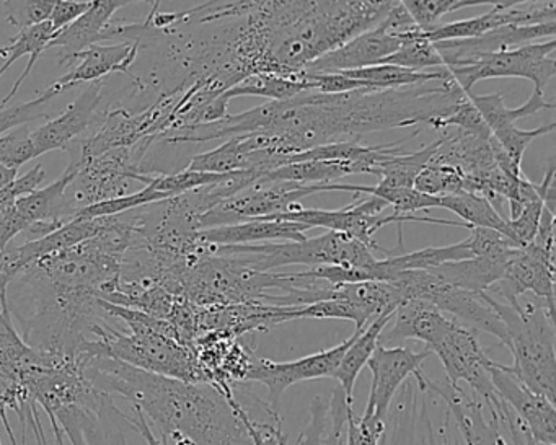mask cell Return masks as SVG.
I'll return each mask as SVG.
<instances>
[{
    "label": "cell",
    "mask_w": 556,
    "mask_h": 445,
    "mask_svg": "<svg viewBox=\"0 0 556 445\" xmlns=\"http://www.w3.org/2000/svg\"><path fill=\"white\" fill-rule=\"evenodd\" d=\"M467 96L451 76L403 89H361L338 96L304 92L227 115L219 122V135L223 139L271 136L288 161L318 145L357 142L369 132L419 123L434 128Z\"/></svg>",
    "instance_id": "6da1fadb"
},
{
    "label": "cell",
    "mask_w": 556,
    "mask_h": 445,
    "mask_svg": "<svg viewBox=\"0 0 556 445\" xmlns=\"http://www.w3.org/2000/svg\"><path fill=\"white\" fill-rule=\"evenodd\" d=\"M84 369L96 389L128 399L175 445H253L233 390L168 379L110 357H89Z\"/></svg>",
    "instance_id": "7a4b0ae2"
},
{
    "label": "cell",
    "mask_w": 556,
    "mask_h": 445,
    "mask_svg": "<svg viewBox=\"0 0 556 445\" xmlns=\"http://www.w3.org/2000/svg\"><path fill=\"white\" fill-rule=\"evenodd\" d=\"M395 0H271L266 2V74L294 77L318 58L376 28Z\"/></svg>",
    "instance_id": "3957f363"
},
{
    "label": "cell",
    "mask_w": 556,
    "mask_h": 445,
    "mask_svg": "<svg viewBox=\"0 0 556 445\" xmlns=\"http://www.w3.org/2000/svg\"><path fill=\"white\" fill-rule=\"evenodd\" d=\"M483 298L506 328L504 346L514 357L507 370L527 389L555 403V308L530 294L522 295L517 305L504 304L486 292Z\"/></svg>",
    "instance_id": "277c9868"
},
{
    "label": "cell",
    "mask_w": 556,
    "mask_h": 445,
    "mask_svg": "<svg viewBox=\"0 0 556 445\" xmlns=\"http://www.w3.org/2000/svg\"><path fill=\"white\" fill-rule=\"evenodd\" d=\"M213 253L236 258L256 272H271L281 266H343L366 269L376 281L377 259L372 250L343 233L330 232L302 242L256 243V245H213Z\"/></svg>",
    "instance_id": "5b68a950"
},
{
    "label": "cell",
    "mask_w": 556,
    "mask_h": 445,
    "mask_svg": "<svg viewBox=\"0 0 556 445\" xmlns=\"http://www.w3.org/2000/svg\"><path fill=\"white\" fill-rule=\"evenodd\" d=\"M390 284L399 289L402 301H425L434 305L442 314L475 333L484 331L506 344V328L496 312L484 301L483 294L464 291L432 275L431 271L399 272Z\"/></svg>",
    "instance_id": "8992f818"
},
{
    "label": "cell",
    "mask_w": 556,
    "mask_h": 445,
    "mask_svg": "<svg viewBox=\"0 0 556 445\" xmlns=\"http://www.w3.org/2000/svg\"><path fill=\"white\" fill-rule=\"evenodd\" d=\"M387 207H389V204L379 200V198L369 196L366 200H357L356 198V201L348 204L343 209L324 211L301 207V209L292 211V213L279 214V216L263 220H288V223L304 224L311 229L324 227L330 232L343 233L350 239L364 243L372 252H377V249H379L374 236L389 224L399 226V237H402V224L405 223L442 224V226L464 227V229L470 230V227L462 220L435 219V217L416 216V214L399 216V214L383 213Z\"/></svg>",
    "instance_id": "52a82bcc"
},
{
    "label": "cell",
    "mask_w": 556,
    "mask_h": 445,
    "mask_svg": "<svg viewBox=\"0 0 556 445\" xmlns=\"http://www.w3.org/2000/svg\"><path fill=\"white\" fill-rule=\"evenodd\" d=\"M333 185V183H331ZM331 185H295L258 178L236 196L207 211L200 219V230L236 226L250 220L269 219L279 214L301 209L302 200L317 193H328Z\"/></svg>",
    "instance_id": "ba28073f"
},
{
    "label": "cell",
    "mask_w": 556,
    "mask_h": 445,
    "mask_svg": "<svg viewBox=\"0 0 556 445\" xmlns=\"http://www.w3.org/2000/svg\"><path fill=\"white\" fill-rule=\"evenodd\" d=\"M556 40L530 43L501 53L483 54L464 67H451L448 73L465 93H471L475 84L500 77H519L533 84V89L545 92L549 80L556 76Z\"/></svg>",
    "instance_id": "9c48e42d"
},
{
    "label": "cell",
    "mask_w": 556,
    "mask_h": 445,
    "mask_svg": "<svg viewBox=\"0 0 556 445\" xmlns=\"http://www.w3.org/2000/svg\"><path fill=\"white\" fill-rule=\"evenodd\" d=\"M444 366L447 382L452 385L467 383L486 411L497 419L504 403L497 396L490 377L491 357L481 347L477 333L454 320L444 336L431 347Z\"/></svg>",
    "instance_id": "30bf717a"
},
{
    "label": "cell",
    "mask_w": 556,
    "mask_h": 445,
    "mask_svg": "<svg viewBox=\"0 0 556 445\" xmlns=\"http://www.w3.org/2000/svg\"><path fill=\"white\" fill-rule=\"evenodd\" d=\"M431 398L413 379L405 382L390 406L380 445H458L451 412L445 409L435 421L429 411Z\"/></svg>",
    "instance_id": "8fae6325"
},
{
    "label": "cell",
    "mask_w": 556,
    "mask_h": 445,
    "mask_svg": "<svg viewBox=\"0 0 556 445\" xmlns=\"http://www.w3.org/2000/svg\"><path fill=\"white\" fill-rule=\"evenodd\" d=\"M77 171L79 168L70 164L56 181L25 194L11 209L0 214V252L9 249L12 240L25 230L31 233V240L41 239L70 223L64 196Z\"/></svg>",
    "instance_id": "7c38bea8"
},
{
    "label": "cell",
    "mask_w": 556,
    "mask_h": 445,
    "mask_svg": "<svg viewBox=\"0 0 556 445\" xmlns=\"http://www.w3.org/2000/svg\"><path fill=\"white\" fill-rule=\"evenodd\" d=\"M128 415L109 393H100L89 405L58 412L53 429L58 445H128Z\"/></svg>",
    "instance_id": "4fadbf2b"
},
{
    "label": "cell",
    "mask_w": 556,
    "mask_h": 445,
    "mask_svg": "<svg viewBox=\"0 0 556 445\" xmlns=\"http://www.w3.org/2000/svg\"><path fill=\"white\" fill-rule=\"evenodd\" d=\"M357 331L359 330H354L348 340L330 349L320 351V353L311 354L301 359L289 360V363H275V360L262 359V357H252L243 382H258L265 385L268 389L269 406L275 411H279L282 395L289 386L307 382V380L333 379L341 357L353 343Z\"/></svg>",
    "instance_id": "5bb4252c"
},
{
    "label": "cell",
    "mask_w": 556,
    "mask_h": 445,
    "mask_svg": "<svg viewBox=\"0 0 556 445\" xmlns=\"http://www.w3.org/2000/svg\"><path fill=\"white\" fill-rule=\"evenodd\" d=\"M431 351H413L402 346H379L374 351L367 367L372 373L369 398L363 419L383 422L389 415L390 406L399 390L422 370V363L431 357Z\"/></svg>",
    "instance_id": "9a60e30c"
},
{
    "label": "cell",
    "mask_w": 556,
    "mask_h": 445,
    "mask_svg": "<svg viewBox=\"0 0 556 445\" xmlns=\"http://www.w3.org/2000/svg\"><path fill=\"white\" fill-rule=\"evenodd\" d=\"M486 294L507 305H516L522 295L530 294L555 308V252H546L533 243L517 249L506 275Z\"/></svg>",
    "instance_id": "2e32d148"
},
{
    "label": "cell",
    "mask_w": 556,
    "mask_h": 445,
    "mask_svg": "<svg viewBox=\"0 0 556 445\" xmlns=\"http://www.w3.org/2000/svg\"><path fill=\"white\" fill-rule=\"evenodd\" d=\"M556 22V2H517L496 0L486 14L467 21L439 25L431 34H426L431 43L441 41L473 40L497 28L509 25H540Z\"/></svg>",
    "instance_id": "e0dca14e"
},
{
    "label": "cell",
    "mask_w": 556,
    "mask_h": 445,
    "mask_svg": "<svg viewBox=\"0 0 556 445\" xmlns=\"http://www.w3.org/2000/svg\"><path fill=\"white\" fill-rule=\"evenodd\" d=\"M491 382L501 402L522 422L536 445H556L555 403L520 383L504 364L491 360Z\"/></svg>",
    "instance_id": "ac0fdd59"
},
{
    "label": "cell",
    "mask_w": 556,
    "mask_h": 445,
    "mask_svg": "<svg viewBox=\"0 0 556 445\" xmlns=\"http://www.w3.org/2000/svg\"><path fill=\"white\" fill-rule=\"evenodd\" d=\"M426 390L444 403L452 421L464 437L465 445H507L500 421L488 412L477 396L468 395L462 385H452L447 380L435 382L426 379Z\"/></svg>",
    "instance_id": "d6986e66"
},
{
    "label": "cell",
    "mask_w": 556,
    "mask_h": 445,
    "mask_svg": "<svg viewBox=\"0 0 556 445\" xmlns=\"http://www.w3.org/2000/svg\"><path fill=\"white\" fill-rule=\"evenodd\" d=\"M103 90V80L89 84L83 96L74 100L58 118L31 131L37 158L51 151H66L67 145L77 141L79 136L93 125L102 103Z\"/></svg>",
    "instance_id": "ffe728a7"
},
{
    "label": "cell",
    "mask_w": 556,
    "mask_h": 445,
    "mask_svg": "<svg viewBox=\"0 0 556 445\" xmlns=\"http://www.w3.org/2000/svg\"><path fill=\"white\" fill-rule=\"evenodd\" d=\"M402 47V38L390 34L382 22L372 30L357 35L353 40L331 53L318 58L307 67V73L341 74L377 66Z\"/></svg>",
    "instance_id": "44dd1931"
},
{
    "label": "cell",
    "mask_w": 556,
    "mask_h": 445,
    "mask_svg": "<svg viewBox=\"0 0 556 445\" xmlns=\"http://www.w3.org/2000/svg\"><path fill=\"white\" fill-rule=\"evenodd\" d=\"M54 37L56 31L50 22H45L38 27L18 31L8 47H2L5 63L0 67V110L8 109L9 102L17 96Z\"/></svg>",
    "instance_id": "7402d4cb"
},
{
    "label": "cell",
    "mask_w": 556,
    "mask_h": 445,
    "mask_svg": "<svg viewBox=\"0 0 556 445\" xmlns=\"http://www.w3.org/2000/svg\"><path fill=\"white\" fill-rule=\"evenodd\" d=\"M131 4H135L131 0H92V8L70 27L56 34L48 44V50H60L61 66H74L77 54L103 41L113 15Z\"/></svg>",
    "instance_id": "603a6c76"
},
{
    "label": "cell",
    "mask_w": 556,
    "mask_h": 445,
    "mask_svg": "<svg viewBox=\"0 0 556 445\" xmlns=\"http://www.w3.org/2000/svg\"><path fill=\"white\" fill-rule=\"evenodd\" d=\"M141 43L93 44L89 50L77 54L76 66L58 79L56 86L63 90L73 89L83 82H97L113 73L131 74L132 64L139 56Z\"/></svg>",
    "instance_id": "cb8c5ba5"
},
{
    "label": "cell",
    "mask_w": 556,
    "mask_h": 445,
    "mask_svg": "<svg viewBox=\"0 0 556 445\" xmlns=\"http://www.w3.org/2000/svg\"><path fill=\"white\" fill-rule=\"evenodd\" d=\"M393 325L389 331L383 330L379 343L399 344L402 341L415 340L431 349L445 331L454 323L434 305L425 301H405L393 314Z\"/></svg>",
    "instance_id": "d4e9b609"
},
{
    "label": "cell",
    "mask_w": 556,
    "mask_h": 445,
    "mask_svg": "<svg viewBox=\"0 0 556 445\" xmlns=\"http://www.w3.org/2000/svg\"><path fill=\"white\" fill-rule=\"evenodd\" d=\"M351 409L353 403L348 402L344 393L341 395L340 386L328 398L317 396L308 408V424L294 445H346L348 415ZM279 445H291L285 432L279 437Z\"/></svg>",
    "instance_id": "484cf974"
},
{
    "label": "cell",
    "mask_w": 556,
    "mask_h": 445,
    "mask_svg": "<svg viewBox=\"0 0 556 445\" xmlns=\"http://www.w3.org/2000/svg\"><path fill=\"white\" fill-rule=\"evenodd\" d=\"M311 227L304 224L288 223V220H250L236 226L216 227V229L200 230L198 240L207 245H256L258 242L285 240V242H302L307 239L304 232Z\"/></svg>",
    "instance_id": "4316f807"
},
{
    "label": "cell",
    "mask_w": 556,
    "mask_h": 445,
    "mask_svg": "<svg viewBox=\"0 0 556 445\" xmlns=\"http://www.w3.org/2000/svg\"><path fill=\"white\" fill-rule=\"evenodd\" d=\"M516 250H510L503 256H473V258L462 259V262L445 263V265L428 269V271L455 288L475 292V294H483L491 285L504 278L507 265Z\"/></svg>",
    "instance_id": "83f0119b"
},
{
    "label": "cell",
    "mask_w": 556,
    "mask_h": 445,
    "mask_svg": "<svg viewBox=\"0 0 556 445\" xmlns=\"http://www.w3.org/2000/svg\"><path fill=\"white\" fill-rule=\"evenodd\" d=\"M106 220H109V217L71 220V223L64 224L63 227L41 237V239L28 240L24 245L14 246L18 268L22 271V269L34 265L35 262L45 258V256L64 252V250L80 245L86 240L93 239L105 229Z\"/></svg>",
    "instance_id": "f1b7e54d"
},
{
    "label": "cell",
    "mask_w": 556,
    "mask_h": 445,
    "mask_svg": "<svg viewBox=\"0 0 556 445\" xmlns=\"http://www.w3.org/2000/svg\"><path fill=\"white\" fill-rule=\"evenodd\" d=\"M393 314L380 315L379 318L370 321L363 331H357L353 343L348 347L344 356L341 357L340 366H338L333 379L340 382V389L346 395L348 402L353 403V392L357 377L369 363L376 347L379 346L380 334L386 330L387 325L392 321Z\"/></svg>",
    "instance_id": "f546056e"
},
{
    "label": "cell",
    "mask_w": 556,
    "mask_h": 445,
    "mask_svg": "<svg viewBox=\"0 0 556 445\" xmlns=\"http://www.w3.org/2000/svg\"><path fill=\"white\" fill-rule=\"evenodd\" d=\"M470 102L480 113L481 119L490 129L491 135L510 128V126H516V122L527 118V116L536 115L539 112H552L555 109V103L546 102L545 92L535 89H533L530 99L519 109H507L501 93L480 97L470 93Z\"/></svg>",
    "instance_id": "4dcf8cb0"
},
{
    "label": "cell",
    "mask_w": 556,
    "mask_h": 445,
    "mask_svg": "<svg viewBox=\"0 0 556 445\" xmlns=\"http://www.w3.org/2000/svg\"><path fill=\"white\" fill-rule=\"evenodd\" d=\"M438 141L426 145L418 152H406L405 149L389 155L386 161L377 162L370 167L369 175L379 178V185L387 188H413L416 177L429 164Z\"/></svg>",
    "instance_id": "1f68e13d"
},
{
    "label": "cell",
    "mask_w": 556,
    "mask_h": 445,
    "mask_svg": "<svg viewBox=\"0 0 556 445\" xmlns=\"http://www.w3.org/2000/svg\"><path fill=\"white\" fill-rule=\"evenodd\" d=\"M348 175H354L353 164H348V162L305 161L282 165L275 170L258 174V178L308 187V185L337 183V180H341Z\"/></svg>",
    "instance_id": "d6a6232c"
},
{
    "label": "cell",
    "mask_w": 556,
    "mask_h": 445,
    "mask_svg": "<svg viewBox=\"0 0 556 445\" xmlns=\"http://www.w3.org/2000/svg\"><path fill=\"white\" fill-rule=\"evenodd\" d=\"M439 203L444 209L457 214L462 223L467 224L470 229L471 227H483V229L496 230L514 243L509 223L494 209L493 204L486 198L470 193L452 194V196L439 198Z\"/></svg>",
    "instance_id": "836d02e7"
},
{
    "label": "cell",
    "mask_w": 556,
    "mask_h": 445,
    "mask_svg": "<svg viewBox=\"0 0 556 445\" xmlns=\"http://www.w3.org/2000/svg\"><path fill=\"white\" fill-rule=\"evenodd\" d=\"M308 92L302 73L294 77L276 76V74H253L232 89L224 92L223 99L227 103L237 97H265L269 102H282L294 99L301 93Z\"/></svg>",
    "instance_id": "e575fe53"
},
{
    "label": "cell",
    "mask_w": 556,
    "mask_h": 445,
    "mask_svg": "<svg viewBox=\"0 0 556 445\" xmlns=\"http://www.w3.org/2000/svg\"><path fill=\"white\" fill-rule=\"evenodd\" d=\"M341 74L350 77V79L366 84L370 89L392 90L444 79V77L448 76V71L444 67V69L435 71V73H415V71L390 66V64H377V66L366 67V69Z\"/></svg>",
    "instance_id": "d590c367"
},
{
    "label": "cell",
    "mask_w": 556,
    "mask_h": 445,
    "mask_svg": "<svg viewBox=\"0 0 556 445\" xmlns=\"http://www.w3.org/2000/svg\"><path fill=\"white\" fill-rule=\"evenodd\" d=\"M380 64L403 67L415 73H435L444 69L445 63L434 43L428 40L421 28L402 37V47Z\"/></svg>",
    "instance_id": "8d00e7d4"
},
{
    "label": "cell",
    "mask_w": 556,
    "mask_h": 445,
    "mask_svg": "<svg viewBox=\"0 0 556 445\" xmlns=\"http://www.w3.org/2000/svg\"><path fill=\"white\" fill-rule=\"evenodd\" d=\"M409 17L425 34L441 25L442 17L462 9L493 5L496 0H402Z\"/></svg>",
    "instance_id": "74e56055"
},
{
    "label": "cell",
    "mask_w": 556,
    "mask_h": 445,
    "mask_svg": "<svg viewBox=\"0 0 556 445\" xmlns=\"http://www.w3.org/2000/svg\"><path fill=\"white\" fill-rule=\"evenodd\" d=\"M170 200L165 193H159L154 188L144 187L136 193L128 196L116 198V200L102 201V203L92 204L86 209L79 211L74 216V220L100 219V217L119 216V214L129 213V211L139 209V207L149 206L152 203H161V201Z\"/></svg>",
    "instance_id": "f35d334b"
},
{
    "label": "cell",
    "mask_w": 556,
    "mask_h": 445,
    "mask_svg": "<svg viewBox=\"0 0 556 445\" xmlns=\"http://www.w3.org/2000/svg\"><path fill=\"white\" fill-rule=\"evenodd\" d=\"M413 188L428 196H452L464 193V177L451 165L428 164L416 177Z\"/></svg>",
    "instance_id": "ab89813d"
},
{
    "label": "cell",
    "mask_w": 556,
    "mask_h": 445,
    "mask_svg": "<svg viewBox=\"0 0 556 445\" xmlns=\"http://www.w3.org/2000/svg\"><path fill=\"white\" fill-rule=\"evenodd\" d=\"M60 93H63V89H60L56 84H51L37 99L22 103V105L11 106V109L0 110V136H4L12 129L21 128V126H28L35 119L47 118V106Z\"/></svg>",
    "instance_id": "60d3db41"
},
{
    "label": "cell",
    "mask_w": 556,
    "mask_h": 445,
    "mask_svg": "<svg viewBox=\"0 0 556 445\" xmlns=\"http://www.w3.org/2000/svg\"><path fill=\"white\" fill-rule=\"evenodd\" d=\"M34 158H37V152L28 126H21L0 136V165L18 170Z\"/></svg>",
    "instance_id": "b9f144b4"
},
{
    "label": "cell",
    "mask_w": 556,
    "mask_h": 445,
    "mask_svg": "<svg viewBox=\"0 0 556 445\" xmlns=\"http://www.w3.org/2000/svg\"><path fill=\"white\" fill-rule=\"evenodd\" d=\"M555 123L530 129V131H523V129H519L517 126H510V128L494 132V135L491 136L496 139L497 144L503 149L507 158H509L516 167L522 168V157L526 149L529 148L536 138H540V136L549 135V132L555 131Z\"/></svg>",
    "instance_id": "7bdbcfd3"
},
{
    "label": "cell",
    "mask_w": 556,
    "mask_h": 445,
    "mask_svg": "<svg viewBox=\"0 0 556 445\" xmlns=\"http://www.w3.org/2000/svg\"><path fill=\"white\" fill-rule=\"evenodd\" d=\"M2 4H4L9 24L21 31L50 21L54 0H31V2H9L8 0Z\"/></svg>",
    "instance_id": "ee69618b"
},
{
    "label": "cell",
    "mask_w": 556,
    "mask_h": 445,
    "mask_svg": "<svg viewBox=\"0 0 556 445\" xmlns=\"http://www.w3.org/2000/svg\"><path fill=\"white\" fill-rule=\"evenodd\" d=\"M467 243L473 256H503L510 250L519 249L503 233L483 227H471Z\"/></svg>",
    "instance_id": "f6af8a7d"
},
{
    "label": "cell",
    "mask_w": 556,
    "mask_h": 445,
    "mask_svg": "<svg viewBox=\"0 0 556 445\" xmlns=\"http://www.w3.org/2000/svg\"><path fill=\"white\" fill-rule=\"evenodd\" d=\"M45 180H47V170H45L43 165H37L27 175L17 178L14 183L9 185L4 190H0V214L11 209L25 194L38 190L45 183Z\"/></svg>",
    "instance_id": "bcb514c9"
},
{
    "label": "cell",
    "mask_w": 556,
    "mask_h": 445,
    "mask_svg": "<svg viewBox=\"0 0 556 445\" xmlns=\"http://www.w3.org/2000/svg\"><path fill=\"white\" fill-rule=\"evenodd\" d=\"M542 201L539 203L530 204V206L523 207L522 213L514 220H507L509 223L510 233H513L514 243L519 249L529 245L535 239L536 230H539L540 219L543 214Z\"/></svg>",
    "instance_id": "7dc6e473"
},
{
    "label": "cell",
    "mask_w": 556,
    "mask_h": 445,
    "mask_svg": "<svg viewBox=\"0 0 556 445\" xmlns=\"http://www.w3.org/2000/svg\"><path fill=\"white\" fill-rule=\"evenodd\" d=\"M386 421L357 418L354 409L348 415L346 445H380Z\"/></svg>",
    "instance_id": "c3c4849f"
},
{
    "label": "cell",
    "mask_w": 556,
    "mask_h": 445,
    "mask_svg": "<svg viewBox=\"0 0 556 445\" xmlns=\"http://www.w3.org/2000/svg\"><path fill=\"white\" fill-rule=\"evenodd\" d=\"M92 8V0H54L50 24L56 34L63 28L70 27L77 18L83 17Z\"/></svg>",
    "instance_id": "681fc988"
},
{
    "label": "cell",
    "mask_w": 556,
    "mask_h": 445,
    "mask_svg": "<svg viewBox=\"0 0 556 445\" xmlns=\"http://www.w3.org/2000/svg\"><path fill=\"white\" fill-rule=\"evenodd\" d=\"M21 268L15 258L14 246H9L0 252V314H11L8 304V289L11 282L17 278Z\"/></svg>",
    "instance_id": "f907efd6"
},
{
    "label": "cell",
    "mask_w": 556,
    "mask_h": 445,
    "mask_svg": "<svg viewBox=\"0 0 556 445\" xmlns=\"http://www.w3.org/2000/svg\"><path fill=\"white\" fill-rule=\"evenodd\" d=\"M497 421H500L504 435L509 438L507 445H536L527 429L523 428L522 422L516 418V415L506 405L501 408Z\"/></svg>",
    "instance_id": "816d5d0a"
},
{
    "label": "cell",
    "mask_w": 556,
    "mask_h": 445,
    "mask_svg": "<svg viewBox=\"0 0 556 445\" xmlns=\"http://www.w3.org/2000/svg\"><path fill=\"white\" fill-rule=\"evenodd\" d=\"M128 422L131 428H135L139 434L144 437L148 445H168V441L165 437H157L155 432L152 431L151 425L148 424L144 412L141 409L132 408V416H128Z\"/></svg>",
    "instance_id": "f5cc1de1"
},
{
    "label": "cell",
    "mask_w": 556,
    "mask_h": 445,
    "mask_svg": "<svg viewBox=\"0 0 556 445\" xmlns=\"http://www.w3.org/2000/svg\"><path fill=\"white\" fill-rule=\"evenodd\" d=\"M18 178V170H14V168L4 167V165H0V190H4L9 185L14 183Z\"/></svg>",
    "instance_id": "db71d44e"
},
{
    "label": "cell",
    "mask_w": 556,
    "mask_h": 445,
    "mask_svg": "<svg viewBox=\"0 0 556 445\" xmlns=\"http://www.w3.org/2000/svg\"><path fill=\"white\" fill-rule=\"evenodd\" d=\"M0 58H5L4 48H0Z\"/></svg>",
    "instance_id": "11a10c76"
},
{
    "label": "cell",
    "mask_w": 556,
    "mask_h": 445,
    "mask_svg": "<svg viewBox=\"0 0 556 445\" xmlns=\"http://www.w3.org/2000/svg\"><path fill=\"white\" fill-rule=\"evenodd\" d=\"M0 445H2V442H0Z\"/></svg>",
    "instance_id": "9f6ffc18"
}]
</instances>
